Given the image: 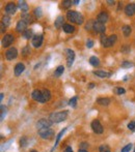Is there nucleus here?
<instances>
[{
	"label": "nucleus",
	"mask_w": 135,
	"mask_h": 152,
	"mask_svg": "<svg viewBox=\"0 0 135 152\" xmlns=\"http://www.w3.org/2000/svg\"><path fill=\"white\" fill-rule=\"evenodd\" d=\"M66 18H68L69 21H71L72 23H76V24L78 25L83 24L84 22L83 16L76 11H68V13H66Z\"/></svg>",
	"instance_id": "obj_1"
},
{
	"label": "nucleus",
	"mask_w": 135,
	"mask_h": 152,
	"mask_svg": "<svg viewBox=\"0 0 135 152\" xmlns=\"http://www.w3.org/2000/svg\"><path fill=\"white\" fill-rule=\"evenodd\" d=\"M68 114H69L68 111H60V112L52 113L49 116V119L51 120L53 123H59V122L64 121L68 118Z\"/></svg>",
	"instance_id": "obj_2"
},
{
	"label": "nucleus",
	"mask_w": 135,
	"mask_h": 152,
	"mask_svg": "<svg viewBox=\"0 0 135 152\" xmlns=\"http://www.w3.org/2000/svg\"><path fill=\"white\" fill-rule=\"evenodd\" d=\"M117 40V36L115 34H112L110 36H106L105 34H101V45H102L104 48H109V47H112L115 44Z\"/></svg>",
	"instance_id": "obj_3"
},
{
	"label": "nucleus",
	"mask_w": 135,
	"mask_h": 152,
	"mask_svg": "<svg viewBox=\"0 0 135 152\" xmlns=\"http://www.w3.org/2000/svg\"><path fill=\"white\" fill-rule=\"evenodd\" d=\"M39 134L40 137L44 140H50L54 137V130L51 128H43V129L39 130Z\"/></svg>",
	"instance_id": "obj_4"
},
{
	"label": "nucleus",
	"mask_w": 135,
	"mask_h": 152,
	"mask_svg": "<svg viewBox=\"0 0 135 152\" xmlns=\"http://www.w3.org/2000/svg\"><path fill=\"white\" fill-rule=\"evenodd\" d=\"M91 129H93V131L95 132V134H103V131H104V127H103L101 122H100L98 119L94 120V121L91 122Z\"/></svg>",
	"instance_id": "obj_5"
},
{
	"label": "nucleus",
	"mask_w": 135,
	"mask_h": 152,
	"mask_svg": "<svg viewBox=\"0 0 135 152\" xmlns=\"http://www.w3.org/2000/svg\"><path fill=\"white\" fill-rule=\"evenodd\" d=\"M52 124H53V122L50 119H45V118H43V119L39 120V122L36 123V127L40 130V129H43V128H49Z\"/></svg>",
	"instance_id": "obj_6"
},
{
	"label": "nucleus",
	"mask_w": 135,
	"mask_h": 152,
	"mask_svg": "<svg viewBox=\"0 0 135 152\" xmlns=\"http://www.w3.org/2000/svg\"><path fill=\"white\" fill-rule=\"evenodd\" d=\"M14 40H15V37H14L13 34H5L3 36L2 40H1V45H2L3 48H9L14 42Z\"/></svg>",
	"instance_id": "obj_7"
},
{
	"label": "nucleus",
	"mask_w": 135,
	"mask_h": 152,
	"mask_svg": "<svg viewBox=\"0 0 135 152\" xmlns=\"http://www.w3.org/2000/svg\"><path fill=\"white\" fill-rule=\"evenodd\" d=\"M93 29L95 30V32L100 33V34H104L106 27H105V24H102V23L98 22V21H94Z\"/></svg>",
	"instance_id": "obj_8"
},
{
	"label": "nucleus",
	"mask_w": 135,
	"mask_h": 152,
	"mask_svg": "<svg viewBox=\"0 0 135 152\" xmlns=\"http://www.w3.org/2000/svg\"><path fill=\"white\" fill-rule=\"evenodd\" d=\"M18 56V50L16 48H9V50L5 52V57H6L7 60H14L17 58Z\"/></svg>",
	"instance_id": "obj_9"
},
{
	"label": "nucleus",
	"mask_w": 135,
	"mask_h": 152,
	"mask_svg": "<svg viewBox=\"0 0 135 152\" xmlns=\"http://www.w3.org/2000/svg\"><path fill=\"white\" fill-rule=\"evenodd\" d=\"M74 59H75V53H74V51L71 50V49H68L66 50V64L69 67H71L73 65V62Z\"/></svg>",
	"instance_id": "obj_10"
},
{
	"label": "nucleus",
	"mask_w": 135,
	"mask_h": 152,
	"mask_svg": "<svg viewBox=\"0 0 135 152\" xmlns=\"http://www.w3.org/2000/svg\"><path fill=\"white\" fill-rule=\"evenodd\" d=\"M43 40H44L43 34H36V35H34L32 38V46L34 47V48H40L43 45Z\"/></svg>",
	"instance_id": "obj_11"
},
{
	"label": "nucleus",
	"mask_w": 135,
	"mask_h": 152,
	"mask_svg": "<svg viewBox=\"0 0 135 152\" xmlns=\"http://www.w3.org/2000/svg\"><path fill=\"white\" fill-rule=\"evenodd\" d=\"M16 11H17V5L14 2L7 3L6 6H5V13H6L7 15L11 16V15H15Z\"/></svg>",
	"instance_id": "obj_12"
},
{
	"label": "nucleus",
	"mask_w": 135,
	"mask_h": 152,
	"mask_svg": "<svg viewBox=\"0 0 135 152\" xmlns=\"http://www.w3.org/2000/svg\"><path fill=\"white\" fill-rule=\"evenodd\" d=\"M125 13L129 17H132L135 15V3H129L125 6Z\"/></svg>",
	"instance_id": "obj_13"
},
{
	"label": "nucleus",
	"mask_w": 135,
	"mask_h": 152,
	"mask_svg": "<svg viewBox=\"0 0 135 152\" xmlns=\"http://www.w3.org/2000/svg\"><path fill=\"white\" fill-rule=\"evenodd\" d=\"M108 20H109V16L106 11H101L97 17V21L102 23V24H105L106 22H108Z\"/></svg>",
	"instance_id": "obj_14"
},
{
	"label": "nucleus",
	"mask_w": 135,
	"mask_h": 152,
	"mask_svg": "<svg viewBox=\"0 0 135 152\" xmlns=\"http://www.w3.org/2000/svg\"><path fill=\"white\" fill-rule=\"evenodd\" d=\"M42 96H43V93H42V90H40V89H34V90L31 92V98H32L33 100L38 101V103L41 101Z\"/></svg>",
	"instance_id": "obj_15"
},
{
	"label": "nucleus",
	"mask_w": 135,
	"mask_h": 152,
	"mask_svg": "<svg viewBox=\"0 0 135 152\" xmlns=\"http://www.w3.org/2000/svg\"><path fill=\"white\" fill-rule=\"evenodd\" d=\"M42 93H43V96H42V99H41V104H45L47 101L50 100L51 98V92L48 90V89H43L42 90Z\"/></svg>",
	"instance_id": "obj_16"
},
{
	"label": "nucleus",
	"mask_w": 135,
	"mask_h": 152,
	"mask_svg": "<svg viewBox=\"0 0 135 152\" xmlns=\"http://www.w3.org/2000/svg\"><path fill=\"white\" fill-rule=\"evenodd\" d=\"M27 23L25 22V21L23 20H20L18 21V23H17V26H16V30L18 31V32H24L25 30L27 29Z\"/></svg>",
	"instance_id": "obj_17"
},
{
	"label": "nucleus",
	"mask_w": 135,
	"mask_h": 152,
	"mask_svg": "<svg viewBox=\"0 0 135 152\" xmlns=\"http://www.w3.org/2000/svg\"><path fill=\"white\" fill-rule=\"evenodd\" d=\"M25 71V65L23 63H17L14 69V73H15V76H21V74H23V71Z\"/></svg>",
	"instance_id": "obj_18"
},
{
	"label": "nucleus",
	"mask_w": 135,
	"mask_h": 152,
	"mask_svg": "<svg viewBox=\"0 0 135 152\" xmlns=\"http://www.w3.org/2000/svg\"><path fill=\"white\" fill-rule=\"evenodd\" d=\"M54 26H55L56 29H59L61 27L64 26V16H58L57 18H56L55 22H54Z\"/></svg>",
	"instance_id": "obj_19"
},
{
	"label": "nucleus",
	"mask_w": 135,
	"mask_h": 152,
	"mask_svg": "<svg viewBox=\"0 0 135 152\" xmlns=\"http://www.w3.org/2000/svg\"><path fill=\"white\" fill-rule=\"evenodd\" d=\"M110 101V98H108V97H100L97 99V104H99L100 106H108Z\"/></svg>",
	"instance_id": "obj_20"
},
{
	"label": "nucleus",
	"mask_w": 135,
	"mask_h": 152,
	"mask_svg": "<svg viewBox=\"0 0 135 152\" xmlns=\"http://www.w3.org/2000/svg\"><path fill=\"white\" fill-rule=\"evenodd\" d=\"M18 7L23 11V13H27V11H28V9H29V6H28V4H27V2H26V1H23V0H22V1H19V2H18Z\"/></svg>",
	"instance_id": "obj_21"
},
{
	"label": "nucleus",
	"mask_w": 135,
	"mask_h": 152,
	"mask_svg": "<svg viewBox=\"0 0 135 152\" xmlns=\"http://www.w3.org/2000/svg\"><path fill=\"white\" fill-rule=\"evenodd\" d=\"M21 20L25 21V22L27 23V24H31V23L33 22V18H32V16L29 15L28 13H24L22 15V17H21Z\"/></svg>",
	"instance_id": "obj_22"
},
{
	"label": "nucleus",
	"mask_w": 135,
	"mask_h": 152,
	"mask_svg": "<svg viewBox=\"0 0 135 152\" xmlns=\"http://www.w3.org/2000/svg\"><path fill=\"white\" fill-rule=\"evenodd\" d=\"M94 75L98 76L100 78H109L111 76L110 73H107L105 71H94Z\"/></svg>",
	"instance_id": "obj_23"
},
{
	"label": "nucleus",
	"mask_w": 135,
	"mask_h": 152,
	"mask_svg": "<svg viewBox=\"0 0 135 152\" xmlns=\"http://www.w3.org/2000/svg\"><path fill=\"white\" fill-rule=\"evenodd\" d=\"M22 36L25 38V40H29V38H33V32H32V29H26L24 32L22 33Z\"/></svg>",
	"instance_id": "obj_24"
},
{
	"label": "nucleus",
	"mask_w": 135,
	"mask_h": 152,
	"mask_svg": "<svg viewBox=\"0 0 135 152\" xmlns=\"http://www.w3.org/2000/svg\"><path fill=\"white\" fill-rule=\"evenodd\" d=\"M62 30L64 31L66 33H73L75 31V27L71 24H64V26L62 27Z\"/></svg>",
	"instance_id": "obj_25"
},
{
	"label": "nucleus",
	"mask_w": 135,
	"mask_h": 152,
	"mask_svg": "<svg viewBox=\"0 0 135 152\" xmlns=\"http://www.w3.org/2000/svg\"><path fill=\"white\" fill-rule=\"evenodd\" d=\"M89 63H91V65L95 66V67H98V66L100 65L99 58H97L96 56H91V57L89 58Z\"/></svg>",
	"instance_id": "obj_26"
},
{
	"label": "nucleus",
	"mask_w": 135,
	"mask_h": 152,
	"mask_svg": "<svg viewBox=\"0 0 135 152\" xmlns=\"http://www.w3.org/2000/svg\"><path fill=\"white\" fill-rule=\"evenodd\" d=\"M122 30H123V33H124V35L126 36V37H128V36L131 34V32H132V28H131V26H129V25L123 26Z\"/></svg>",
	"instance_id": "obj_27"
},
{
	"label": "nucleus",
	"mask_w": 135,
	"mask_h": 152,
	"mask_svg": "<svg viewBox=\"0 0 135 152\" xmlns=\"http://www.w3.org/2000/svg\"><path fill=\"white\" fill-rule=\"evenodd\" d=\"M64 67L62 65L57 66V67H56V69H55V71H54V77L59 78L60 76L64 74Z\"/></svg>",
	"instance_id": "obj_28"
},
{
	"label": "nucleus",
	"mask_w": 135,
	"mask_h": 152,
	"mask_svg": "<svg viewBox=\"0 0 135 152\" xmlns=\"http://www.w3.org/2000/svg\"><path fill=\"white\" fill-rule=\"evenodd\" d=\"M66 131V127L64 128V129L60 130V131H59V134H57V137H56V142H55V145H54V147H56V146H57V144L59 143V140L61 139V137L64 136V134Z\"/></svg>",
	"instance_id": "obj_29"
},
{
	"label": "nucleus",
	"mask_w": 135,
	"mask_h": 152,
	"mask_svg": "<svg viewBox=\"0 0 135 152\" xmlns=\"http://www.w3.org/2000/svg\"><path fill=\"white\" fill-rule=\"evenodd\" d=\"M72 4H73V1H71V0H64L61 2L62 8H69V7H71Z\"/></svg>",
	"instance_id": "obj_30"
},
{
	"label": "nucleus",
	"mask_w": 135,
	"mask_h": 152,
	"mask_svg": "<svg viewBox=\"0 0 135 152\" xmlns=\"http://www.w3.org/2000/svg\"><path fill=\"white\" fill-rule=\"evenodd\" d=\"M33 15L36 18H41L43 16V13H42V8L41 7H36L34 11H33Z\"/></svg>",
	"instance_id": "obj_31"
},
{
	"label": "nucleus",
	"mask_w": 135,
	"mask_h": 152,
	"mask_svg": "<svg viewBox=\"0 0 135 152\" xmlns=\"http://www.w3.org/2000/svg\"><path fill=\"white\" fill-rule=\"evenodd\" d=\"M1 23H2L5 27L9 26V24H11V18H9V16H4L2 18V22Z\"/></svg>",
	"instance_id": "obj_32"
},
{
	"label": "nucleus",
	"mask_w": 135,
	"mask_h": 152,
	"mask_svg": "<svg viewBox=\"0 0 135 152\" xmlns=\"http://www.w3.org/2000/svg\"><path fill=\"white\" fill-rule=\"evenodd\" d=\"M121 66H122L123 69H130V67L133 66V63L131 61H123Z\"/></svg>",
	"instance_id": "obj_33"
},
{
	"label": "nucleus",
	"mask_w": 135,
	"mask_h": 152,
	"mask_svg": "<svg viewBox=\"0 0 135 152\" xmlns=\"http://www.w3.org/2000/svg\"><path fill=\"white\" fill-rule=\"evenodd\" d=\"M99 151L100 152H111V150L107 145H101L99 147Z\"/></svg>",
	"instance_id": "obj_34"
},
{
	"label": "nucleus",
	"mask_w": 135,
	"mask_h": 152,
	"mask_svg": "<svg viewBox=\"0 0 135 152\" xmlns=\"http://www.w3.org/2000/svg\"><path fill=\"white\" fill-rule=\"evenodd\" d=\"M77 99H78L77 96L72 97V98L69 100V105H70V106L73 107V108H75V107H76V104H77Z\"/></svg>",
	"instance_id": "obj_35"
},
{
	"label": "nucleus",
	"mask_w": 135,
	"mask_h": 152,
	"mask_svg": "<svg viewBox=\"0 0 135 152\" xmlns=\"http://www.w3.org/2000/svg\"><path fill=\"white\" fill-rule=\"evenodd\" d=\"M22 54H23V56H27L30 54V49H29V46H25L24 48L22 49Z\"/></svg>",
	"instance_id": "obj_36"
},
{
	"label": "nucleus",
	"mask_w": 135,
	"mask_h": 152,
	"mask_svg": "<svg viewBox=\"0 0 135 152\" xmlns=\"http://www.w3.org/2000/svg\"><path fill=\"white\" fill-rule=\"evenodd\" d=\"M121 51H122L124 54H128L129 52H130V46H129V45H124V46L122 47V49H121Z\"/></svg>",
	"instance_id": "obj_37"
},
{
	"label": "nucleus",
	"mask_w": 135,
	"mask_h": 152,
	"mask_svg": "<svg viewBox=\"0 0 135 152\" xmlns=\"http://www.w3.org/2000/svg\"><path fill=\"white\" fill-rule=\"evenodd\" d=\"M1 121H2L3 119H4V116H5V114H6V108H5L3 105H1Z\"/></svg>",
	"instance_id": "obj_38"
},
{
	"label": "nucleus",
	"mask_w": 135,
	"mask_h": 152,
	"mask_svg": "<svg viewBox=\"0 0 135 152\" xmlns=\"http://www.w3.org/2000/svg\"><path fill=\"white\" fill-rule=\"evenodd\" d=\"M27 145V138L22 137L20 139V147H25Z\"/></svg>",
	"instance_id": "obj_39"
},
{
	"label": "nucleus",
	"mask_w": 135,
	"mask_h": 152,
	"mask_svg": "<svg viewBox=\"0 0 135 152\" xmlns=\"http://www.w3.org/2000/svg\"><path fill=\"white\" fill-rule=\"evenodd\" d=\"M131 148H132V144H128L122 149V152H130Z\"/></svg>",
	"instance_id": "obj_40"
},
{
	"label": "nucleus",
	"mask_w": 135,
	"mask_h": 152,
	"mask_svg": "<svg viewBox=\"0 0 135 152\" xmlns=\"http://www.w3.org/2000/svg\"><path fill=\"white\" fill-rule=\"evenodd\" d=\"M115 92H116V94L121 95V94H124V93L126 92V90H125L124 88H121V87H117L116 90H115Z\"/></svg>",
	"instance_id": "obj_41"
},
{
	"label": "nucleus",
	"mask_w": 135,
	"mask_h": 152,
	"mask_svg": "<svg viewBox=\"0 0 135 152\" xmlns=\"http://www.w3.org/2000/svg\"><path fill=\"white\" fill-rule=\"evenodd\" d=\"M128 128L131 130V131H134L135 130V121H131L130 123L128 124Z\"/></svg>",
	"instance_id": "obj_42"
},
{
	"label": "nucleus",
	"mask_w": 135,
	"mask_h": 152,
	"mask_svg": "<svg viewBox=\"0 0 135 152\" xmlns=\"http://www.w3.org/2000/svg\"><path fill=\"white\" fill-rule=\"evenodd\" d=\"M93 46H94V40H89L86 42V47L89 49H91V48H93Z\"/></svg>",
	"instance_id": "obj_43"
},
{
	"label": "nucleus",
	"mask_w": 135,
	"mask_h": 152,
	"mask_svg": "<svg viewBox=\"0 0 135 152\" xmlns=\"http://www.w3.org/2000/svg\"><path fill=\"white\" fill-rule=\"evenodd\" d=\"M89 147V144L87 143H85V142H83V143H81L80 144V149H83V150H86L85 148H87Z\"/></svg>",
	"instance_id": "obj_44"
},
{
	"label": "nucleus",
	"mask_w": 135,
	"mask_h": 152,
	"mask_svg": "<svg viewBox=\"0 0 135 152\" xmlns=\"http://www.w3.org/2000/svg\"><path fill=\"white\" fill-rule=\"evenodd\" d=\"M64 152H73V150H72V148L69 146V147H66V149H64Z\"/></svg>",
	"instance_id": "obj_45"
},
{
	"label": "nucleus",
	"mask_w": 135,
	"mask_h": 152,
	"mask_svg": "<svg viewBox=\"0 0 135 152\" xmlns=\"http://www.w3.org/2000/svg\"><path fill=\"white\" fill-rule=\"evenodd\" d=\"M95 86H96V84H95V83H89V89H93Z\"/></svg>",
	"instance_id": "obj_46"
},
{
	"label": "nucleus",
	"mask_w": 135,
	"mask_h": 152,
	"mask_svg": "<svg viewBox=\"0 0 135 152\" xmlns=\"http://www.w3.org/2000/svg\"><path fill=\"white\" fill-rule=\"evenodd\" d=\"M4 31H5V26L2 24V23H1V32L3 33V32H4Z\"/></svg>",
	"instance_id": "obj_47"
},
{
	"label": "nucleus",
	"mask_w": 135,
	"mask_h": 152,
	"mask_svg": "<svg viewBox=\"0 0 135 152\" xmlns=\"http://www.w3.org/2000/svg\"><path fill=\"white\" fill-rule=\"evenodd\" d=\"M79 2H80L79 0H74V1H73V4L77 5V4H79Z\"/></svg>",
	"instance_id": "obj_48"
},
{
	"label": "nucleus",
	"mask_w": 135,
	"mask_h": 152,
	"mask_svg": "<svg viewBox=\"0 0 135 152\" xmlns=\"http://www.w3.org/2000/svg\"><path fill=\"white\" fill-rule=\"evenodd\" d=\"M3 95H4L3 93H0V100L1 101H2V99H3Z\"/></svg>",
	"instance_id": "obj_49"
},
{
	"label": "nucleus",
	"mask_w": 135,
	"mask_h": 152,
	"mask_svg": "<svg viewBox=\"0 0 135 152\" xmlns=\"http://www.w3.org/2000/svg\"><path fill=\"white\" fill-rule=\"evenodd\" d=\"M107 3H109V4H114V1H110V0H108Z\"/></svg>",
	"instance_id": "obj_50"
},
{
	"label": "nucleus",
	"mask_w": 135,
	"mask_h": 152,
	"mask_svg": "<svg viewBox=\"0 0 135 152\" xmlns=\"http://www.w3.org/2000/svg\"><path fill=\"white\" fill-rule=\"evenodd\" d=\"M78 152H89L87 150H83V149H79V151Z\"/></svg>",
	"instance_id": "obj_51"
},
{
	"label": "nucleus",
	"mask_w": 135,
	"mask_h": 152,
	"mask_svg": "<svg viewBox=\"0 0 135 152\" xmlns=\"http://www.w3.org/2000/svg\"><path fill=\"white\" fill-rule=\"evenodd\" d=\"M30 152H38L36 150H32V151H30Z\"/></svg>",
	"instance_id": "obj_52"
},
{
	"label": "nucleus",
	"mask_w": 135,
	"mask_h": 152,
	"mask_svg": "<svg viewBox=\"0 0 135 152\" xmlns=\"http://www.w3.org/2000/svg\"><path fill=\"white\" fill-rule=\"evenodd\" d=\"M133 152H135V149H134V150H133Z\"/></svg>",
	"instance_id": "obj_53"
}]
</instances>
